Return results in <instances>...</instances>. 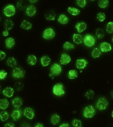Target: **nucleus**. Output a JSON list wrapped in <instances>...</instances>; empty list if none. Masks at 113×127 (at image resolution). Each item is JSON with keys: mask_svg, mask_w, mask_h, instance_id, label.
<instances>
[{"mask_svg": "<svg viewBox=\"0 0 113 127\" xmlns=\"http://www.w3.org/2000/svg\"><path fill=\"white\" fill-rule=\"evenodd\" d=\"M19 127H30L29 124L26 122H23L20 125Z\"/></svg>", "mask_w": 113, "mask_h": 127, "instance_id": "obj_45", "label": "nucleus"}, {"mask_svg": "<svg viewBox=\"0 0 113 127\" xmlns=\"http://www.w3.org/2000/svg\"><path fill=\"white\" fill-rule=\"evenodd\" d=\"M100 49L103 52H108L112 50V47L111 45L109 43L103 42L100 45Z\"/></svg>", "mask_w": 113, "mask_h": 127, "instance_id": "obj_12", "label": "nucleus"}, {"mask_svg": "<svg viewBox=\"0 0 113 127\" xmlns=\"http://www.w3.org/2000/svg\"><path fill=\"white\" fill-rule=\"evenodd\" d=\"M96 37L99 39L103 38L105 35L104 30L100 28L97 29L96 32Z\"/></svg>", "mask_w": 113, "mask_h": 127, "instance_id": "obj_33", "label": "nucleus"}, {"mask_svg": "<svg viewBox=\"0 0 113 127\" xmlns=\"http://www.w3.org/2000/svg\"><path fill=\"white\" fill-rule=\"evenodd\" d=\"M63 47L65 50H67L73 49L75 47V46L70 42L66 41L63 44Z\"/></svg>", "mask_w": 113, "mask_h": 127, "instance_id": "obj_32", "label": "nucleus"}, {"mask_svg": "<svg viewBox=\"0 0 113 127\" xmlns=\"http://www.w3.org/2000/svg\"><path fill=\"white\" fill-rule=\"evenodd\" d=\"M14 90L11 87H7L3 89V94L7 97H11L13 96Z\"/></svg>", "mask_w": 113, "mask_h": 127, "instance_id": "obj_15", "label": "nucleus"}, {"mask_svg": "<svg viewBox=\"0 0 113 127\" xmlns=\"http://www.w3.org/2000/svg\"><path fill=\"white\" fill-rule=\"evenodd\" d=\"M23 104V101L21 98L19 97H16L13 100L12 104L15 108H18L21 107Z\"/></svg>", "mask_w": 113, "mask_h": 127, "instance_id": "obj_17", "label": "nucleus"}, {"mask_svg": "<svg viewBox=\"0 0 113 127\" xmlns=\"http://www.w3.org/2000/svg\"><path fill=\"white\" fill-rule=\"evenodd\" d=\"M36 12V7L34 6L30 5L27 8L26 13L29 17H32L35 14Z\"/></svg>", "mask_w": 113, "mask_h": 127, "instance_id": "obj_13", "label": "nucleus"}, {"mask_svg": "<svg viewBox=\"0 0 113 127\" xmlns=\"http://www.w3.org/2000/svg\"><path fill=\"white\" fill-rule=\"evenodd\" d=\"M106 30L108 33L111 34L113 32V22H109L107 25Z\"/></svg>", "mask_w": 113, "mask_h": 127, "instance_id": "obj_39", "label": "nucleus"}, {"mask_svg": "<svg viewBox=\"0 0 113 127\" xmlns=\"http://www.w3.org/2000/svg\"><path fill=\"white\" fill-rule=\"evenodd\" d=\"M14 24L10 20H6L4 23V27L6 30L10 31L13 27Z\"/></svg>", "mask_w": 113, "mask_h": 127, "instance_id": "obj_25", "label": "nucleus"}, {"mask_svg": "<svg viewBox=\"0 0 113 127\" xmlns=\"http://www.w3.org/2000/svg\"><path fill=\"white\" fill-rule=\"evenodd\" d=\"M60 116L57 114H54L52 116L51 118V122L52 125H56L59 124L60 122Z\"/></svg>", "mask_w": 113, "mask_h": 127, "instance_id": "obj_27", "label": "nucleus"}, {"mask_svg": "<svg viewBox=\"0 0 113 127\" xmlns=\"http://www.w3.org/2000/svg\"><path fill=\"white\" fill-rule=\"evenodd\" d=\"M51 73L49 75L51 78H53L55 76L59 75L62 71V68L59 64H54L51 66L50 69Z\"/></svg>", "mask_w": 113, "mask_h": 127, "instance_id": "obj_3", "label": "nucleus"}, {"mask_svg": "<svg viewBox=\"0 0 113 127\" xmlns=\"http://www.w3.org/2000/svg\"><path fill=\"white\" fill-rule=\"evenodd\" d=\"M55 33L54 30L51 28L46 29L43 32V37L45 39H51L55 37Z\"/></svg>", "mask_w": 113, "mask_h": 127, "instance_id": "obj_4", "label": "nucleus"}, {"mask_svg": "<svg viewBox=\"0 0 113 127\" xmlns=\"http://www.w3.org/2000/svg\"><path fill=\"white\" fill-rule=\"evenodd\" d=\"M9 33L8 31L6 30L2 32V35L4 36H7L9 35Z\"/></svg>", "mask_w": 113, "mask_h": 127, "instance_id": "obj_47", "label": "nucleus"}, {"mask_svg": "<svg viewBox=\"0 0 113 127\" xmlns=\"http://www.w3.org/2000/svg\"><path fill=\"white\" fill-rule=\"evenodd\" d=\"M95 42L96 40L95 38L90 35H87L84 38V44L88 47H91L94 46Z\"/></svg>", "mask_w": 113, "mask_h": 127, "instance_id": "obj_8", "label": "nucleus"}, {"mask_svg": "<svg viewBox=\"0 0 113 127\" xmlns=\"http://www.w3.org/2000/svg\"><path fill=\"white\" fill-rule=\"evenodd\" d=\"M17 9L19 10L22 11L25 9L26 7V3L23 1H20L17 2L16 4Z\"/></svg>", "mask_w": 113, "mask_h": 127, "instance_id": "obj_34", "label": "nucleus"}, {"mask_svg": "<svg viewBox=\"0 0 113 127\" xmlns=\"http://www.w3.org/2000/svg\"><path fill=\"white\" fill-rule=\"evenodd\" d=\"M78 76V73L76 70L72 69L69 71L68 77L69 79H74L77 78Z\"/></svg>", "mask_w": 113, "mask_h": 127, "instance_id": "obj_31", "label": "nucleus"}, {"mask_svg": "<svg viewBox=\"0 0 113 127\" xmlns=\"http://www.w3.org/2000/svg\"><path fill=\"white\" fill-rule=\"evenodd\" d=\"M112 117H113V111L112 112Z\"/></svg>", "mask_w": 113, "mask_h": 127, "instance_id": "obj_52", "label": "nucleus"}, {"mask_svg": "<svg viewBox=\"0 0 113 127\" xmlns=\"http://www.w3.org/2000/svg\"><path fill=\"white\" fill-rule=\"evenodd\" d=\"M53 92L54 95L58 96L64 95L65 93L63 89V85L60 84L54 85L53 88Z\"/></svg>", "mask_w": 113, "mask_h": 127, "instance_id": "obj_6", "label": "nucleus"}, {"mask_svg": "<svg viewBox=\"0 0 113 127\" xmlns=\"http://www.w3.org/2000/svg\"><path fill=\"white\" fill-rule=\"evenodd\" d=\"M13 76L17 79L23 78L25 75V72L23 69L19 67H16L13 70Z\"/></svg>", "mask_w": 113, "mask_h": 127, "instance_id": "obj_7", "label": "nucleus"}, {"mask_svg": "<svg viewBox=\"0 0 113 127\" xmlns=\"http://www.w3.org/2000/svg\"><path fill=\"white\" fill-rule=\"evenodd\" d=\"M58 22L61 24L65 25L68 23L69 21V20L66 15L64 14H62L60 15L58 17Z\"/></svg>", "mask_w": 113, "mask_h": 127, "instance_id": "obj_21", "label": "nucleus"}, {"mask_svg": "<svg viewBox=\"0 0 113 127\" xmlns=\"http://www.w3.org/2000/svg\"><path fill=\"white\" fill-rule=\"evenodd\" d=\"M109 102L105 97L99 98L96 104V107L100 111L106 110L108 107Z\"/></svg>", "mask_w": 113, "mask_h": 127, "instance_id": "obj_2", "label": "nucleus"}, {"mask_svg": "<svg viewBox=\"0 0 113 127\" xmlns=\"http://www.w3.org/2000/svg\"></svg>", "mask_w": 113, "mask_h": 127, "instance_id": "obj_53", "label": "nucleus"}, {"mask_svg": "<svg viewBox=\"0 0 113 127\" xmlns=\"http://www.w3.org/2000/svg\"><path fill=\"white\" fill-rule=\"evenodd\" d=\"M67 11L69 14L73 16L78 15L80 13V11L79 9L71 7H69L68 8Z\"/></svg>", "mask_w": 113, "mask_h": 127, "instance_id": "obj_24", "label": "nucleus"}, {"mask_svg": "<svg viewBox=\"0 0 113 127\" xmlns=\"http://www.w3.org/2000/svg\"><path fill=\"white\" fill-rule=\"evenodd\" d=\"M7 72L4 70H1L0 72V78L1 80H3L5 79L7 76Z\"/></svg>", "mask_w": 113, "mask_h": 127, "instance_id": "obj_43", "label": "nucleus"}, {"mask_svg": "<svg viewBox=\"0 0 113 127\" xmlns=\"http://www.w3.org/2000/svg\"><path fill=\"white\" fill-rule=\"evenodd\" d=\"M95 95V92L93 90L90 89L86 92L85 96L88 100H91L94 98Z\"/></svg>", "mask_w": 113, "mask_h": 127, "instance_id": "obj_35", "label": "nucleus"}, {"mask_svg": "<svg viewBox=\"0 0 113 127\" xmlns=\"http://www.w3.org/2000/svg\"><path fill=\"white\" fill-rule=\"evenodd\" d=\"M40 62L42 66L45 67L48 66L50 64L51 62V59L47 56H44L41 58L40 60Z\"/></svg>", "mask_w": 113, "mask_h": 127, "instance_id": "obj_23", "label": "nucleus"}, {"mask_svg": "<svg viewBox=\"0 0 113 127\" xmlns=\"http://www.w3.org/2000/svg\"><path fill=\"white\" fill-rule=\"evenodd\" d=\"M27 62L29 64L31 65H35L37 62V58L36 57L33 55H30L28 58Z\"/></svg>", "mask_w": 113, "mask_h": 127, "instance_id": "obj_28", "label": "nucleus"}, {"mask_svg": "<svg viewBox=\"0 0 113 127\" xmlns=\"http://www.w3.org/2000/svg\"><path fill=\"white\" fill-rule=\"evenodd\" d=\"M44 16L45 18L47 21H54L55 20L56 15L54 11L49 10L45 12Z\"/></svg>", "mask_w": 113, "mask_h": 127, "instance_id": "obj_10", "label": "nucleus"}, {"mask_svg": "<svg viewBox=\"0 0 113 127\" xmlns=\"http://www.w3.org/2000/svg\"><path fill=\"white\" fill-rule=\"evenodd\" d=\"M6 54L5 53L2 51L1 50L0 51V60H2L4 59L6 57Z\"/></svg>", "mask_w": 113, "mask_h": 127, "instance_id": "obj_44", "label": "nucleus"}, {"mask_svg": "<svg viewBox=\"0 0 113 127\" xmlns=\"http://www.w3.org/2000/svg\"><path fill=\"white\" fill-rule=\"evenodd\" d=\"M4 127H15V126L13 123H8L4 125Z\"/></svg>", "mask_w": 113, "mask_h": 127, "instance_id": "obj_46", "label": "nucleus"}, {"mask_svg": "<svg viewBox=\"0 0 113 127\" xmlns=\"http://www.w3.org/2000/svg\"><path fill=\"white\" fill-rule=\"evenodd\" d=\"M9 102L6 99H1L0 100V108L3 110H5L8 108Z\"/></svg>", "mask_w": 113, "mask_h": 127, "instance_id": "obj_26", "label": "nucleus"}, {"mask_svg": "<svg viewBox=\"0 0 113 127\" xmlns=\"http://www.w3.org/2000/svg\"><path fill=\"white\" fill-rule=\"evenodd\" d=\"M88 62L84 59L77 60L76 62V67L78 69H84L87 66Z\"/></svg>", "mask_w": 113, "mask_h": 127, "instance_id": "obj_14", "label": "nucleus"}, {"mask_svg": "<svg viewBox=\"0 0 113 127\" xmlns=\"http://www.w3.org/2000/svg\"><path fill=\"white\" fill-rule=\"evenodd\" d=\"M97 17L99 21L101 22H103L106 19V14L104 13H99L97 14Z\"/></svg>", "mask_w": 113, "mask_h": 127, "instance_id": "obj_38", "label": "nucleus"}, {"mask_svg": "<svg viewBox=\"0 0 113 127\" xmlns=\"http://www.w3.org/2000/svg\"><path fill=\"white\" fill-rule=\"evenodd\" d=\"M3 13L6 16L8 17L12 16L15 13V8L12 5H8L4 8Z\"/></svg>", "mask_w": 113, "mask_h": 127, "instance_id": "obj_5", "label": "nucleus"}, {"mask_svg": "<svg viewBox=\"0 0 113 127\" xmlns=\"http://www.w3.org/2000/svg\"><path fill=\"white\" fill-rule=\"evenodd\" d=\"M102 54L101 49L98 48H95L93 49L92 52V55L94 58H97L100 57Z\"/></svg>", "mask_w": 113, "mask_h": 127, "instance_id": "obj_29", "label": "nucleus"}, {"mask_svg": "<svg viewBox=\"0 0 113 127\" xmlns=\"http://www.w3.org/2000/svg\"><path fill=\"white\" fill-rule=\"evenodd\" d=\"M73 39L74 43L77 44H80L83 41L82 36L78 33H74L73 36Z\"/></svg>", "mask_w": 113, "mask_h": 127, "instance_id": "obj_16", "label": "nucleus"}, {"mask_svg": "<svg viewBox=\"0 0 113 127\" xmlns=\"http://www.w3.org/2000/svg\"><path fill=\"white\" fill-rule=\"evenodd\" d=\"M59 127H70L69 124L67 123H64L60 125Z\"/></svg>", "mask_w": 113, "mask_h": 127, "instance_id": "obj_48", "label": "nucleus"}, {"mask_svg": "<svg viewBox=\"0 0 113 127\" xmlns=\"http://www.w3.org/2000/svg\"><path fill=\"white\" fill-rule=\"evenodd\" d=\"M24 115L29 120H32L35 116L34 110L30 107L25 108L24 111Z\"/></svg>", "mask_w": 113, "mask_h": 127, "instance_id": "obj_9", "label": "nucleus"}, {"mask_svg": "<svg viewBox=\"0 0 113 127\" xmlns=\"http://www.w3.org/2000/svg\"><path fill=\"white\" fill-rule=\"evenodd\" d=\"M21 115L22 112L20 110H16L13 111L11 116L13 120L17 121L19 120Z\"/></svg>", "mask_w": 113, "mask_h": 127, "instance_id": "obj_20", "label": "nucleus"}, {"mask_svg": "<svg viewBox=\"0 0 113 127\" xmlns=\"http://www.w3.org/2000/svg\"><path fill=\"white\" fill-rule=\"evenodd\" d=\"M71 58L70 56L66 54H63L60 59V63L61 64L66 65L71 61Z\"/></svg>", "mask_w": 113, "mask_h": 127, "instance_id": "obj_11", "label": "nucleus"}, {"mask_svg": "<svg viewBox=\"0 0 113 127\" xmlns=\"http://www.w3.org/2000/svg\"><path fill=\"white\" fill-rule=\"evenodd\" d=\"M72 126L74 127H82V122L80 120L75 119L72 122Z\"/></svg>", "mask_w": 113, "mask_h": 127, "instance_id": "obj_40", "label": "nucleus"}, {"mask_svg": "<svg viewBox=\"0 0 113 127\" xmlns=\"http://www.w3.org/2000/svg\"><path fill=\"white\" fill-rule=\"evenodd\" d=\"M0 117L1 121L4 122L6 121L8 119L9 115L7 112L5 111H3L0 113Z\"/></svg>", "mask_w": 113, "mask_h": 127, "instance_id": "obj_36", "label": "nucleus"}, {"mask_svg": "<svg viewBox=\"0 0 113 127\" xmlns=\"http://www.w3.org/2000/svg\"><path fill=\"white\" fill-rule=\"evenodd\" d=\"M111 95H112V97L113 98V90L112 91V93H111Z\"/></svg>", "mask_w": 113, "mask_h": 127, "instance_id": "obj_51", "label": "nucleus"}, {"mask_svg": "<svg viewBox=\"0 0 113 127\" xmlns=\"http://www.w3.org/2000/svg\"><path fill=\"white\" fill-rule=\"evenodd\" d=\"M75 27L79 33H81L85 31L87 28V25L84 22H80L76 24Z\"/></svg>", "mask_w": 113, "mask_h": 127, "instance_id": "obj_22", "label": "nucleus"}, {"mask_svg": "<svg viewBox=\"0 0 113 127\" xmlns=\"http://www.w3.org/2000/svg\"><path fill=\"white\" fill-rule=\"evenodd\" d=\"M20 27L25 30H29L32 28V24L28 21L24 20L22 22Z\"/></svg>", "mask_w": 113, "mask_h": 127, "instance_id": "obj_18", "label": "nucleus"}, {"mask_svg": "<svg viewBox=\"0 0 113 127\" xmlns=\"http://www.w3.org/2000/svg\"><path fill=\"white\" fill-rule=\"evenodd\" d=\"M7 65L10 67H13L16 65L17 62L15 58L13 57L9 58L7 60Z\"/></svg>", "mask_w": 113, "mask_h": 127, "instance_id": "obj_30", "label": "nucleus"}, {"mask_svg": "<svg viewBox=\"0 0 113 127\" xmlns=\"http://www.w3.org/2000/svg\"><path fill=\"white\" fill-rule=\"evenodd\" d=\"M109 1L108 0H101L98 1V5L100 8H105L108 6L109 4Z\"/></svg>", "mask_w": 113, "mask_h": 127, "instance_id": "obj_37", "label": "nucleus"}, {"mask_svg": "<svg viewBox=\"0 0 113 127\" xmlns=\"http://www.w3.org/2000/svg\"><path fill=\"white\" fill-rule=\"evenodd\" d=\"M15 40L12 37L6 38L5 41V45L8 48L11 49L15 45Z\"/></svg>", "mask_w": 113, "mask_h": 127, "instance_id": "obj_19", "label": "nucleus"}, {"mask_svg": "<svg viewBox=\"0 0 113 127\" xmlns=\"http://www.w3.org/2000/svg\"><path fill=\"white\" fill-rule=\"evenodd\" d=\"M35 127H44V125L41 123H38L37 124Z\"/></svg>", "mask_w": 113, "mask_h": 127, "instance_id": "obj_49", "label": "nucleus"}, {"mask_svg": "<svg viewBox=\"0 0 113 127\" xmlns=\"http://www.w3.org/2000/svg\"><path fill=\"white\" fill-rule=\"evenodd\" d=\"M76 3L79 7L83 8L86 5L87 2L85 0H78L76 1Z\"/></svg>", "mask_w": 113, "mask_h": 127, "instance_id": "obj_42", "label": "nucleus"}, {"mask_svg": "<svg viewBox=\"0 0 113 127\" xmlns=\"http://www.w3.org/2000/svg\"><path fill=\"white\" fill-rule=\"evenodd\" d=\"M96 114V110L92 105L86 107L84 109L83 115L86 118L90 119L93 118Z\"/></svg>", "mask_w": 113, "mask_h": 127, "instance_id": "obj_1", "label": "nucleus"}, {"mask_svg": "<svg viewBox=\"0 0 113 127\" xmlns=\"http://www.w3.org/2000/svg\"><path fill=\"white\" fill-rule=\"evenodd\" d=\"M23 87L24 84L22 82H17L15 85V88L17 91H21L23 89Z\"/></svg>", "mask_w": 113, "mask_h": 127, "instance_id": "obj_41", "label": "nucleus"}, {"mask_svg": "<svg viewBox=\"0 0 113 127\" xmlns=\"http://www.w3.org/2000/svg\"><path fill=\"white\" fill-rule=\"evenodd\" d=\"M29 1L31 3H36L38 1V0H29Z\"/></svg>", "mask_w": 113, "mask_h": 127, "instance_id": "obj_50", "label": "nucleus"}]
</instances>
